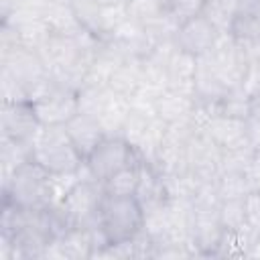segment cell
Masks as SVG:
<instances>
[{"mask_svg": "<svg viewBox=\"0 0 260 260\" xmlns=\"http://www.w3.org/2000/svg\"><path fill=\"white\" fill-rule=\"evenodd\" d=\"M37 118L43 126L53 124H67L77 112V91L63 87L51 79L49 87L32 102Z\"/></svg>", "mask_w": 260, "mask_h": 260, "instance_id": "cell-7", "label": "cell"}, {"mask_svg": "<svg viewBox=\"0 0 260 260\" xmlns=\"http://www.w3.org/2000/svg\"><path fill=\"white\" fill-rule=\"evenodd\" d=\"M199 59L183 49H177L167 65L169 75V89L187 93L195 98V77H197Z\"/></svg>", "mask_w": 260, "mask_h": 260, "instance_id": "cell-13", "label": "cell"}, {"mask_svg": "<svg viewBox=\"0 0 260 260\" xmlns=\"http://www.w3.org/2000/svg\"><path fill=\"white\" fill-rule=\"evenodd\" d=\"M242 4H244V0H205L201 14L219 32H230L238 12L242 10Z\"/></svg>", "mask_w": 260, "mask_h": 260, "instance_id": "cell-20", "label": "cell"}, {"mask_svg": "<svg viewBox=\"0 0 260 260\" xmlns=\"http://www.w3.org/2000/svg\"><path fill=\"white\" fill-rule=\"evenodd\" d=\"M138 162H142L138 152L122 136H106L98 144V148L85 158L87 169L102 183L106 179H110L114 173H118L126 167L138 165Z\"/></svg>", "mask_w": 260, "mask_h": 260, "instance_id": "cell-6", "label": "cell"}, {"mask_svg": "<svg viewBox=\"0 0 260 260\" xmlns=\"http://www.w3.org/2000/svg\"><path fill=\"white\" fill-rule=\"evenodd\" d=\"M134 197L142 205L144 213L169 203L165 177L150 162H140V179H138V187H136Z\"/></svg>", "mask_w": 260, "mask_h": 260, "instance_id": "cell-12", "label": "cell"}, {"mask_svg": "<svg viewBox=\"0 0 260 260\" xmlns=\"http://www.w3.org/2000/svg\"><path fill=\"white\" fill-rule=\"evenodd\" d=\"M217 191L221 201L225 199H244L250 191H254L248 173H221L217 179Z\"/></svg>", "mask_w": 260, "mask_h": 260, "instance_id": "cell-23", "label": "cell"}, {"mask_svg": "<svg viewBox=\"0 0 260 260\" xmlns=\"http://www.w3.org/2000/svg\"><path fill=\"white\" fill-rule=\"evenodd\" d=\"M138 179H140V162L114 173L110 179L104 181V189L110 195H134L138 187Z\"/></svg>", "mask_w": 260, "mask_h": 260, "instance_id": "cell-25", "label": "cell"}, {"mask_svg": "<svg viewBox=\"0 0 260 260\" xmlns=\"http://www.w3.org/2000/svg\"><path fill=\"white\" fill-rule=\"evenodd\" d=\"M254 2H260V0H254Z\"/></svg>", "mask_w": 260, "mask_h": 260, "instance_id": "cell-35", "label": "cell"}, {"mask_svg": "<svg viewBox=\"0 0 260 260\" xmlns=\"http://www.w3.org/2000/svg\"><path fill=\"white\" fill-rule=\"evenodd\" d=\"M140 83H142V59H124L114 69L108 87L132 100Z\"/></svg>", "mask_w": 260, "mask_h": 260, "instance_id": "cell-18", "label": "cell"}, {"mask_svg": "<svg viewBox=\"0 0 260 260\" xmlns=\"http://www.w3.org/2000/svg\"><path fill=\"white\" fill-rule=\"evenodd\" d=\"M254 112V104L252 100L244 93L242 87H236V89H230L225 93V98L219 102V114H225V116H234V118H242V120H248Z\"/></svg>", "mask_w": 260, "mask_h": 260, "instance_id": "cell-26", "label": "cell"}, {"mask_svg": "<svg viewBox=\"0 0 260 260\" xmlns=\"http://www.w3.org/2000/svg\"><path fill=\"white\" fill-rule=\"evenodd\" d=\"M73 12L81 26L89 30L93 37L106 41V30H104V20H102V4L95 0H73L71 2Z\"/></svg>", "mask_w": 260, "mask_h": 260, "instance_id": "cell-21", "label": "cell"}, {"mask_svg": "<svg viewBox=\"0 0 260 260\" xmlns=\"http://www.w3.org/2000/svg\"><path fill=\"white\" fill-rule=\"evenodd\" d=\"M248 256H250V258H260V234L256 236V240H254V244H252Z\"/></svg>", "mask_w": 260, "mask_h": 260, "instance_id": "cell-33", "label": "cell"}, {"mask_svg": "<svg viewBox=\"0 0 260 260\" xmlns=\"http://www.w3.org/2000/svg\"><path fill=\"white\" fill-rule=\"evenodd\" d=\"M2 201L24 209H45L53 205L51 173L37 160L24 162L10 175V179L2 181Z\"/></svg>", "mask_w": 260, "mask_h": 260, "instance_id": "cell-1", "label": "cell"}, {"mask_svg": "<svg viewBox=\"0 0 260 260\" xmlns=\"http://www.w3.org/2000/svg\"><path fill=\"white\" fill-rule=\"evenodd\" d=\"M167 12L179 22V26L203 12L205 0H165Z\"/></svg>", "mask_w": 260, "mask_h": 260, "instance_id": "cell-28", "label": "cell"}, {"mask_svg": "<svg viewBox=\"0 0 260 260\" xmlns=\"http://www.w3.org/2000/svg\"><path fill=\"white\" fill-rule=\"evenodd\" d=\"M250 181H252V187L256 191H260V150L254 152V160H252V167H250Z\"/></svg>", "mask_w": 260, "mask_h": 260, "instance_id": "cell-32", "label": "cell"}, {"mask_svg": "<svg viewBox=\"0 0 260 260\" xmlns=\"http://www.w3.org/2000/svg\"><path fill=\"white\" fill-rule=\"evenodd\" d=\"M126 10H128V18L142 24L144 28H148L167 14L165 0H128Z\"/></svg>", "mask_w": 260, "mask_h": 260, "instance_id": "cell-22", "label": "cell"}, {"mask_svg": "<svg viewBox=\"0 0 260 260\" xmlns=\"http://www.w3.org/2000/svg\"><path fill=\"white\" fill-rule=\"evenodd\" d=\"M254 148L244 142L221 152V173H250L254 160Z\"/></svg>", "mask_w": 260, "mask_h": 260, "instance_id": "cell-24", "label": "cell"}, {"mask_svg": "<svg viewBox=\"0 0 260 260\" xmlns=\"http://www.w3.org/2000/svg\"><path fill=\"white\" fill-rule=\"evenodd\" d=\"M98 4H126L128 0H95Z\"/></svg>", "mask_w": 260, "mask_h": 260, "instance_id": "cell-34", "label": "cell"}, {"mask_svg": "<svg viewBox=\"0 0 260 260\" xmlns=\"http://www.w3.org/2000/svg\"><path fill=\"white\" fill-rule=\"evenodd\" d=\"M32 160L49 173H75L85 160L73 146L65 124L43 126L32 138Z\"/></svg>", "mask_w": 260, "mask_h": 260, "instance_id": "cell-2", "label": "cell"}, {"mask_svg": "<svg viewBox=\"0 0 260 260\" xmlns=\"http://www.w3.org/2000/svg\"><path fill=\"white\" fill-rule=\"evenodd\" d=\"M28 160H32V140H16V138H8V136L0 138L2 181L10 179V175Z\"/></svg>", "mask_w": 260, "mask_h": 260, "instance_id": "cell-17", "label": "cell"}, {"mask_svg": "<svg viewBox=\"0 0 260 260\" xmlns=\"http://www.w3.org/2000/svg\"><path fill=\"white\" fill-rule=\"evenodd\" d=\"M244 211H246V223L260 232V191H250L244 197Z\"/></svg>", "mask_w": 260, "mask_h": 260, "instance_id": "cell-30", "label": "cell"}, {"mask_svg": "<svg viewBox=\"0 0 260 260\" xmlns=\"http://www.w3.org/2000/svg\"><path fill=\"white\" fill-rule=\"evenodd\" d=\"M217 37H219V30L203 14H199L179 26L175 41H177L179 49H183L195 57H203L213 49Z\"/></svg>", "mask_w": 260, "mask_h": 260, "instance_id": "cell-10", "label": "cell"}, {"mask_svg": "<svg viewBox=\"0 0 260 260\" xmlns=\"http://www.w3.org/2000/svg\"><path fill=\"white\" fill-rule=\"evenodd\" d=\"M240 87L252 102L256 98H260V59L250 57V63H248V69H246V75H244Z\"/></svg>", "mask_w": 260, "mask_h": 260, "instance_id": "cell-29", "label": "cell"}, {"mask_svg": "<svg viewBox=\"0 0 260 260\" xmlns=\"http://www.w3.org/2000/svg\"><path fill=\"white\" fill-rule=\"evenodd\" d=\"M219 219L228 232H236L246 225L244 199H225L219 205Z\"/></svg>", "mask_w": 260, "mask_h": 260, "instance_id": "cell-27", "label": "cell"}, {"mask_svg": "<svg viewBox=\"0 0 260 260\" xmlns=\"http://www.w3.org/2000/svg\"><path fill=\"white\" fill-rule=\"evenodd\" d=\"M193 108H195V98L181 93V91H175V89H167L154 102V114L167 124L189 120Z\"/></svg>", "mask_w": 260, "mask_h": 260, "instance_id": "cell-16", "label": "cell"}, {"mask_svg": "<svg viewBox=\"0 0 260 260\" xmlns=\"http://www.w3.org/2000/svg\"><path fill=\"white\" fill-rule=\"evenodd\" d=\"M221 148L205 134L197 132L187 146V169L199 183H213L221 175Z\"/></svg>", "mask_w": 260, "mask_h": 260, "instance_id": "cell-8", "label": "cell"}, {"mask_svg": "<svg viewBox=\"0 0 260 260\" xmlns=\"http://www.w3.org/2000/svg\"><path fill=\"white\" fill-rule=\"evenodd\" d=\"M43 18L47 20L49 28L53 35H63V37H75L83 30L81 22L77 20L73 6L71 4H61V2H49Z\"/></svg>", "mask_w": 260, "mask_h": 260, "instance_id": "cell-19", "label": "cell"}, {"mask_svg": "<svg viewBox=\"0 0 260 260\" xmlns=\"http://www.w3.org/2000/svg\"><path fill=\"white\" fill-rule=\"evenodd\" d=\"M221 150L238 146L248 142L246 140V120L242 118H234V116H225V114H215L209 124L203 130Z\"/></svg>", "mask_w": 260, "mask_h": 260, "instance_id": "cell-14", "label": "cell"}, {"mask_svg": "<svg viewBox=\"0 0 260 260\" xmlns=\"http://www.w3.org/2000/svg\"><path fill=\"white\" fill-rule=\"evenodd\" d=\"M39 128H41V122L37 118L32 102L2 104V112H0L2 136L16 138V140H32Z\"/></svg>", "mask_w": 260, "mask_h": 260, "instance_id": "cell-9", "label": "cell"}, {"mask_svg": "<svg viewBox=\"0 0 260 260\" xmlns=\"http://www.w3.org/2000/svg\"><path fill=\"white\" fill-rule=\"evenodd\" d=\"M246 140L254 150H260V116L256 114L246 120Z\"/></svg>", "mask_w": 260, "mask_h": 260, "instance_id": "cell-31", "label": "cell"}, {"mask_svg": "<svg viewBox=\"0 0 260 260\" xmlns=\"http://www.w3.org/2000/svg\"><path fill=\"white\" fill-rule=\"evenodd\" d=\"M203 59L213 67V71L230 89H236L242 85V79L246 75L250 53L232 37V32H219L213 49L203 55Z\"/></svg>", "mask_w": 260, "mask_h": 260, "instance_id": "cell-4", "label": "cell"}, {"mask_svg": "<svg viewBox=\"0 0 260 260\" xmlns=\"http://www.w3.org/2000/svg\"><path fill=\"white\" fill-rule=\"evenodd\" d=\"M144 223V209L134 195H104L100 225L110 244L134 238Z\"/></svg>", "mask_w": 260, "mask_h": 260, "instance_id": "cell-3", "label": "cell"}, {"mask_svg": "<svg viewBox=\"0 0 260 260\" xmlns=\"http://www.w3.org/2000/svg\"><path fill=\"white\" fill-rule=\"evenodd\" d=\"M104 195V183L93 177H85L75 183V187L65 195L59 205L67 211L75 228H91L100 223V207Z\"/></svg>", "mask_w": 260, "mask_h": 260, "instance_id": "cell-5", "label": "cell"}, {"mask_svg": "<svg viewBox=\"0 0 260 260\" xmlns=\"http://www.w3.org/2000/svg\"><path fill=\"white\" fill-rule=\"evenodd\" d=\"M65 130H67L73 146L79 150V154L83 158H87L98 148V144L108 136L98 118L87 116V114H81V112H77L65 124Z\"/></svg>", "mask_w": 260, "mask_h": 260, "instance_id": "cell-11", "label": "cell"}, {"mask_svg": "<svg viewBox=\"0 0 260 260\" xmlns=\"http://www.w3.org/2000/svg\"><path fill=\"white\" fill-rule=\"evenodd\" d=\"M130 112H132V100L110 89L108 98H106V102L98 114V120H100V124L108 136H120Z\"/></svg>", "mask_w": 260, "mask_h": 260, "instance_id": "cell-15", "label": "cell"}]
</instances>
